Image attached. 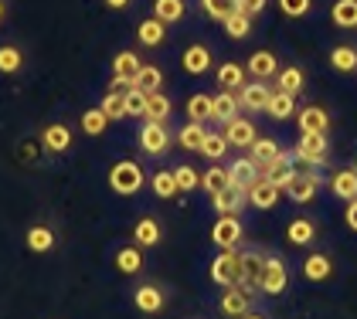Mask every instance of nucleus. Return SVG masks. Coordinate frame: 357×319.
Listing matches in <instances>:
<instances>
[{"mask_svg":"<svg viewBox=\"0 0 357 319\" xmlns=\"http://www.w3.org/2000/svg\"><path fill=\"white\" fill-rule=\"evenodd\" d=\"M106 184H109L112 194L119 197H137L139 190L146 187V170L139 166V160L126 157V160H116L106 173Z\"/></svg>","mask_w":357,"mask_h":319,"instance_id":"obj_1","label":"nucleus"},{"mask_svg":"<svg viewBox=\"0 0 357 319\" xmlns=\"http://www.w3.org/2000/svg\"><path fill=\"white\" fill-rule=\"evenodd\" d=\"M38 143H41V150L45 153H52V157H65L72 146H75V130L68 126V123H45L41 126V133H38Z\"/></svg>","mask_w":357,"mask_h":319,"instance_id":"obj_2","label":"nucleus"},{"mask_svg":"<svg viewBox=\"0 0 357 319\" xmlns=\"http://www.w3.org/2000/svg\"><path fill=\"white\" fill-rule=\"evenodd\" d=\"M137 143L146 157H167V153H170V143H174V133L167 130V123H146V119H143V126H139V133H137Z\"/></svg>","mask_w":357,"mask_h":319,"instance_id":"obj_3","label":"nucleus"},{"mask_svg":"<svg viewBox=\"0 0 357 319\" xmlns=\"http://www.w3.org/2000/svg\"><path fill=\"white\" fill-rule=\"evenodd\" d=\"M218 309H221V316L242 319L245 313L255 309V289H248V286H242V282L228 286V289L221 293V299H218Z\"/></svg>","mask_w":357,"mask_h":319,"instance_id":"obj_4","label":"nucleus"},{"mask_svg":"<svg viewBox=\"0 0 357 319\" xmlns=\"http://www.w3.org/2000/svg\"><path fill=\"white\" fill-rule=\"evenodd\" d=\"M130 302L137 306L143 316H160L167 309V289L160 282H139L137 289L130 293Z\"/></svg>","mask_w":357,"mask_h":319,"instance_id":"obj_5","label":"nucleus"},{"mask_svg":"<svg viewBox=\"0 0 357 319\" xmlns=\"http://www.w3.org/2000/svg\"><path fill=\"white\" fill-rule=\"evenodd\" d=\"M330 153V139L327 133H300L296 146H293V157L303 160L306 166H324Z\"/></svg>","mask_w":357,"mask_h":319,"instance_id":"obj_6","label":"nucleus"},{"mask_svg":"<svg viewBox=\"0 0 357 319\" xmlns=\"http://www.w3.org/2000/svg\"><path fill=\"white\" fill-rule=\"evenodd\" d=\"M245 238V228L235 214H221L218 221L211 224V241L218 244L221 251H238V244Z\"/></svg>","mask_w":357,"mask_h":319,"instance_id":"obj_7","label":"nucleus"},{"mask_svg":"<svg viewBox=\"0 0 357 319\" xmlns=\"http://www.w3.org/2000/svg\"><path fill=\"white\" fill-rule=\"evenodd\" d=\"M28 72V48L21 41H0V79H17Z\"/></svg>","mask_w":357,"mask_h":319,"instance_id":"obj_8","label":"nucleus"},{"mask_svg":"<svg viewBox=\"0 0 357 319\" xmlns=\"http://www.w3.org/2000/svg\"><path fill=\"white\" fill-rule=\"evenodd\" d=\"M289 286V268L279 255H266V265H262V279H259V293L266 295H282Z\"/></svg>","mask_w":357,"mask_h":319,"instance_id":"obj_9","label":"nucleus"},{"mask_svg":"<svg viewBox=\"0 0 357 319\" xmlns=\"http://www.w3.org/2000/svg\"><path fill=\"white\" fill-rule=\"evenodd\" d=\"M181 68H184V75L201 79V75H208V72L215 68V52H211L208 45L194 41V45H188L184 54H181Z\"/></svg>","mask_w":357,"mask_h":319,"instance_id":"obj_10","label":"nucleus"},{"mask_svg":"<svg viewBox=\"0 0 357 319\" xmlns=\"http://www.w3.org/2000/svg\"><path fill=\"white\" fill-rule=\"evenodd\" d=\"M238 279H242V258H238V251H218L211 258V282L221 286V289H228Z\"/></svg>","mask_w":357,"mask_h":319,"instance_id":"obj_11","label":"nucleus"},{"mask_svg":"<svg viewBox=\"0 0 357 319\" xmlns=\"http://www.w3.org/2000/svg\"><path fill=\"white\" fill-rule=\"evenodd\" d=\"M24 248H28L31 255H52L58 248L55 228H52L48 221H34V224H28V231H24Z\"/></svg>","mask_w":357,"mask_h":319,"instance_id":"obj_12","label":"nucleus"},{"mask_svg":"<svg viewBox=\"0 0 357 319\" xmlns=\"http://www.w3.org/2000/svg\"><path fill=\"white\" fill-rule=\"evenodd\" d=\"M112 265H116V272L119 275H130V279H137V275H143L146 272V255H143V248L139 244H119L116 251H112Z\"/></svg>","mask_w":357,"mask_h":319,"instance_id":"obj_13","label":"nucleus"},{"mask_svg":"<svg viewBox=\"0 0 357 319\" xmlns=\"http://www.w3.org/2000/svg\"><path fill=\"white\" fill-rule=\"evenodd\" d=\"M221 133L228 139V146H235V150H252V143L259 139V126L245 119V116H235L231 123H225L221 126Z\"/></svg>","mask_w":357,"mask_h":319,"instance_id":"obj_14","label":"nucleus"},{"mask_svg":"<svg viewBox=\"0 0 357 319\" xmlns=\"http://www.w3.org/2000/svg\"><path fill=\"white\" fill-rule=\"evenodd\" d=\"M273 85L269 81H259L252 79L242 85V92H238V106L245 109V112H266V106H269V99H273Z\"/></svg>","mask_w":357,"mask_h":319,"instance_id":"obj_15","label":"nucleus"},{"mask_svg":"<svg viewBox=\"0 0 357 319\" xmlns=\"http://www.w3.org/2000/svg\"><path fill=\"white\" fill-rule=\"evenodd\" d=\"M317 190H320V173H313V170L300 173V170H296V177L286 184L282 194H286L293 204H310V201L317 197Z\"/></svg>","mask_w":357,"mask_h":319,"instance_id":"obj_16","label":"nucleus"},{"mask_svg":"<svg viewBox=\"0 0 357 319\" xmlns=\"http://www.w3.org/2000/svg\"><path fill=\"white\" fill-rule=\"evenodd\" d=\"M262 177V166L255 163L252 157H238L228 163V184L231 187H242V190H248V187L255 184Z\"/></svg>","mask_w":357,"mask_h":319,"instance_id":"obj_17","label":"nucleus"},{"mask_svg":"<svg viewBox=\"0 0 357 319\" xmlns=\"http://www.w3.org/2000/svg\"><path fill=\"white\" fill-rule=\"evenodd\" d=\"M245 72L252 75V79L269 81V79H275V75H279V58H275V52H266V48H259V52L248 54Z\"/></svg>","mask_w":357,"mask_h":319,"instance_id":"obj_18","label":"nucleus"},{"mask_svg":"<svg viewBox=\"0 0 357 319\" xmlns=\"http://www.w3.org/2000/svg\"><path fill=\"white\" fill-rule=\"evenodd\" d=\"M130 238H133V244H139V248H157V244L164 241V224H160L157 217L143 214V217H137Z\"/></svg>","mask_w":357,"mask_h":319,"instance_id":"obj_19","label":"nucleus"},{"mask_svg":"<svg viewBox=\"0 0 357 319\" xmlns=\"http://www.w3.org/2000/svg\"><path fill=\"white\" fill-rule=\"evenodd\" d=\"M279 197H282V187H275L266 177H259L255 184L248 187V204L259 208V211H273L275 204H279Z\"/></svg>","mask_w":357,"mask_h":319,"instance_id":"obj_20","label":"nucleus"},{"mask_svg":"<svg viewBox=\"0 0 357 319\" xmlns=\"http://www.w3.org/2000/svg\"><path fill=\"white\" fill-rule=\"evenodd\" d=\"M248 204V190H242V187H225V190H218L215 197H211V208H215V214H242V208Z\"/></svg>","mask_w":357,"mask_h":319,"instance_id":"obj_21","label":"nucleus"},{"mask_svg":"<svg viewBox=\"0 0 357 319\" xmlns=\"http://www.w3.org/2000/svg\"><path fill=\"white\" fill-rule=\"evenodd\" d=\"M238 258H242V279H238V282L259 293V279H262V265H266V255H262L259 248H245V251H238Z\"/></svg>","mask_w":357,"mask_h":319,"instance_id":"obj_22","label":"nucleus"},{"mask_svg":"<svg viewBox=\"0 0 357 319\" xmlns=\"http://www.w3.org/2000/svg\"><path fill=\"white\" fill-rule=\"evenodd\" d=\"M300 268H303V279L306 282H327L330 275H333V258H330L327 251H310Z\"/></svg>","mask_w":357,"mask_h":319,"instance_id":"obj_23","label":"nucleus"},{"mask_svg":"<svg viewBox=\"0 0 357 319\" xmlns=\"http://www.w3.org/2000/svg\"><path fill=\"white\" fill-rule=\"evenodd\" d=\"M293 160H296V157H293V150H282V157L273 160L269 166H262V177H266V180H273L275 187H282V190H286V184L296 177V166H293Z\"/></svg>","mask_w":357,"mask_h":319,"instance_id":"obj_24","label":"nucleus"},{"mask_svg":"<svg viewBox=\"0 0 357 319\" xmlns=\"http://www.w3.org/2000/svg\"><path fill=\"white\" fill-rule=\"evenodd\" d=\"M330 194L337 201H357V170L354 166H344V170H333L330 173Z\"/></svg>","mask_w":357,"mask_h":319,"instance_id":"obj_25","label":"nucleus"},{"mask_svg":"<svg viewBox=\"0 0 357 319\" xmlns=\"http://www.w3.org/2000/svg\"><path fill=\"white\" fill-rule=\"evenodd\" d=\"M296 126H300V133H327L330 112L324 106H303L296 112Z\"/></svg>","mask_w":357,"mask_h":319,"instance_id":"obj_26","label":"nucleus"},{"mask_svg":"<svg viewBox=\"0 0 357 319\" xmlns=\"http://www.w3.org/2000/svg\"><path fill=\"white\" fill-rule=\"evenodd\" d=\"M137 41L139 48H164L167 45V24L157 17H143L137 24Z\"/></svg>","mask_w":357,"mask_h":319,"instance_id":"obj_27","label":"nucleus"},{"mask_svg":"<svg viewBox=\"0 0 357 319\" xmlns=\"http://www.w3.org/2000/svg\"><path fill=\"white\" fill-rule=\"evenodd\" d=\"M245 65H238V61H221L218 68H215V81H218L225 92H242V85H245Z\"/></svg>","mask_w":357,"mask_h":319,"instance_id":"obj_28","label":"nucleus"},{"mask_svg":"<svg viewBox=\"0 0 357 319\" xmlns=\"http://www.w3.org/2000/svg\"><path fill=\"white\" fill-rule=\"evenodd\" d=\"M286 241L296 244V248H310L317 241V221L313 217H293L286 224Z\"/></svg>","mask_w":357,"mask_h":319,"instance_id":"obj_29","label":"nucleus"},{"mask_svg":"<svg viewBox=\"0 0 357 319\" xmlns=\"http://www.w3.org/2000/svg\"><path fill=\"white\" fill-rule=\"evenodd\" d=\"M146 187H150V194L157 197V201H174L181 190H177V180H174V170H153L150 177H146Z\"/></svg>","mask_w":357,"mask_h":319,"instance_id":"obj_30","label":"nucleus"},{"mask_svg":"<svg viewBox=\"0 0 357 319\" xmlns=\"http://www.w3.org/2000/svg\"><path fill=\"white\" fill-rule=\"evenodd\" d=\"M204 136H208V126L204 123H184L177 133H174V143L181 146V150H188V153H201V143H204Z\"/></svg>","mask_w":357,"mask_h":319,"instance_id":"obj_31","label":"nucleus"},{"mask_svg":"<svg viewBox=\"0 0 357 319\" xmlns=\"http://www.w3.org/2000/svg\"><path fill=\"white\" fill-rule=\"evenodd\" d=\"M184 112H188L191 123H204V126H208V123L215 119V99H211L208 92H194L191 99L184 102Z\"/></svg>","mask_w":357,"mask_h":319,"instance_id":"obj_32","label":"nucleus"},{"mask_svg":"<svg viewBox=\"0 0 357 319\" xmlns=\"http://www.w3.org/2000/svg\"><path fill=\"white\" fill-rule=\"evenodd\" d=\"M143 68V58L137 48H123V52L112 58V79H137V72Z\"/></svg>","mask_w":357,"mask_h":319,"instance_id":"obj_33","label":"nucleus"},{"mask_svg":"<svg viewBox=\"0 0 357 319\" xmlns=\"http://www.w3.org/2000/svg\"><path fill=\"white\" fill-rule=\"evenodd\" d=\"M150 7H153V17L164 21L167 27L181 24V21L188 17V0H153Z\"/></svg>","mask_w":357,"mask_h":319,"instance_id":"obj_34","label":"nucleus"},{"mask_svg":"<svg viewBox=\"0 0 357 319\" xmlns=\"http://www.w3.org/2000/svg\"><path fill=\"white\" fill-rule=\"evenodd\" d=\"M106 130H109V116H106V112H102L99 106H89L82 116H79V133H85L89 139L102 136Z\"/></svg>","mask_w":357,"mask_h":319,"instance_id":"obj_35","label":"nucleus"},{"mask_svg":"<svg viewBox=\"0 0 357 319\" xmlns=\"http://www.w3.org/2000/svg\"><path fill=\"white\" fill-rule=\"evenodd\" d=\"M303 88H306V75H303L300 65H286V68H279V75H275V92L300 95Z\"/></svg>","mask_w":357,"mask_h":319,"instance_id":"obj_36","label":"nucleus"},{"mask_svg":"<svg viewBox=\"0 0 357 319\" xmlns=\"http://www.w3.org/2000/svg\"><path fill=\"white\" fill-rule=\"evenodd\" d=\"M330 68H333V72H344V75H354L357 72V45H333V48H330Z\"/></svg>","mask_w":357,"mask_h":319,"instance_id":"obj_37","label":"nucleus"},{"mask_svg":"<svg viewBox=\"0 0 357 319\" xmlns=\"http://www.w3.org/2000/svg\"><path fill=\"white\" fill-rule=\"evenodd\" d=\"M330 21L340 31H357V0H333Z\"/></svg>","mask_w":357,"mask_h":319,"instance_id":"obj_38","label":"nucleus"},{"mask_svg":"<svg viewBox=\"0 0 357 319\" xmlns=\"http://www.w3.org/2000/svg\"><path fill=\"white\" fill-rule=\"evenodd\" d=\"M211 99H215V119H211V123H221V126H225V123H231V119H235V116H238V92H225V88H221L218 95H211Z\"/></svg>","mask_w":357,"mask_h":319,"instance_id":"obj_39","label":"nucleus"},{"mask_svg":"<svg viewBox=\"0 0 357 319\" xmlns=\"http://www.w3.org/2000/svg\"><path fill=\"white\" fill-rule=\"evenodd\" d=\"M266 116L275 119V123H286L296 116V95H286V92H273L269 106H266Z\"/></svg>","mask_w":357,"mask_h":319,"instance_id":"obj_40","label":"nucleus"},{"mask_svg":"<svg viewBox=\"0 0 357 319\" xmlns=\"http://www.w3.org/2000/svg\"><path fill=\"white\" fill-rule=\"evenodd\" d=\"M137 88H143L146 95H153V92H164V68L160 65H143L137 72V79H133Z\"/></svg>","mask_w":357,"mask_h":319,"instance_id":"obj_41","label":"nucleus"},{"mask_svg":"<svg viewBox=\"0 0 357 319\" xmlns=\"http://www.w3.org/2000/svg\"><path fill=\"white\" fill-rule=\"evenodd\" d=\"M248 157L255 160L259 166H269L273 160L282 157V146L275 143V139H269V136H259L255 143H252V150H248Z\"/></svg>","mask_w":357,"mask_h":319,"instance_id":"obj_42","label":"nucleus"},{"mask_svg":"<svg viewBox=\"0 0 357 319\" xmlns=\"http://www.w3.org/2000/svg\"><path fill=\"white\" fill-rule=\"evenodd\" d=\"M170 112H174V102H170V95L164 92H153L150 99H146V123H167L170 119Z\"/></svg>","mask_w":357,"mask_h":319,"instance_id":"obj_43","label":"nucleus"},{"mask_svg":"<svg viewBox=\"0 0 357 319\" xmlns=\"http://www.w3.org/2000/svg\"><path fill=\"white\" fill-rule=\"evenodd\" d=\"M228 187V166H221V163H211L204 173H201V190L208 194V197H215L218 190Z\"/></svg>","mask_w":357,"mask_h":319,"instance_id":"obj_44","label":"nucleus"},{"mask_svg":"<svg viewBox=\"0 0 357 319\" xmlns=\"http://www.w3.org/2000/svg\"><path fill=\"white\" fill-rule=\"evenodd\" d=\"M201 10L211 17V21H228L231 14H238V0H201Z\"/></svg>","mask_w":357,"mask_h":319,"instance_id":"obj_45","label":"nucleus"},{"mask_svg":"<svg viewBox=\"0 0 357 319\" xmlns=\"http://www.w3.org/2000/svg\"><path fill=\"white\" fill-rule=\"evenodd\" d=\"M225 153H228V139H225V133H211V130H208L204 143H201V157L211 160V163H218V160H225Z\"/></svg>","mask_w":357,"mask_h":319,"instance_id":"obj_46","label":"nucleus"},{"mask_svg":"<svg viewBox=\"0 0 357 319\" xmlns=\"http://www.w3.org/2000/svg\"><path fill=\"white\" fill-rule=\"evenodd\" d=\"M174 180H177V190H181V194L201 190V173L194 170L191 163H181V166H174Z\"/></svg>","mask_w":357,"mask_h":319,"instance_id":"obj_47","label":"nucleus"},{"mask_svg":"<svg viewBox=\"0 0 357 319\" xmlns=\"http://www.w3.org/2000/svg\"><path fill=\"white\" fill-rule=\"evenodd\" d=\"M99 109L109 116V123L112 119H126V92H106Z\"/></svg>","mask_w":357,"mask_h":319,"instance_id":"obj_48","label":"nucleus"},{"mask_svg":"<svg viewBox=\"0 0 357 319\" xmlns=\"http://www.w3.org/2000/svg\"><path fill=\"white\" fill-rule=\"evenodd\" d=\"M225 34H228L231 41H245L248 34H252V17H245V14H231V17L225 21Z\"/></svg>","mask_w":357,"mask_h":319,"instance_id":"obj_49","label":"nucleus"},{"mask_svg":"<svg viewBox=\"0 0 357 319\" xmlns=\"http://www.w3.org/2000/svg\"><path fill=\"white\" fill-rule=\"evenodd\" d=\"M146 99H150V95L133 85V88L126 92V116H130V119H143V116H146Z\"/></svg>","mask_w":357,"mask_h":319,"instance_id":"obj_50","label":"nucleus"},{"mask_svg":"<svg viewBox=\"0 0 357 319\" xmlns=\"http://www.w3.org/2000/svg\"><path fill=\"white\" fill-rule=\"evenodd\" d=\"M279 10L286 17H306L313 10V0H279Z\"/></svg>","mask_w":357,"mask_h":319,"instance_id":"obj_51","label":"nucleus"},{"mask_svg":"<svg viewBox=\"0 0 357 319\" xmlns=\"http://www.w3.org/2000/svg\"><path fill=\"white\" fill-rule=\"evenodd\" d=\"M266 3H269V0H238V14H245V17L255 21V17L266 10Z\"/></svg>","mask_w":357,"mask_h":319,"instance_id":"obj_52","label":"nucleus"},{"mask_svg":"<svg viewBox=\"0 0 357 319\" xmlns=\"http://www.w3.org/2000/svg\"><path fill=\"white\" fill-rule=\"evenodd\" d=\"M344 221H347V228L357 231V201H347V211H344Z\"/></svg>","mask_w":357,"mask_h":319,"instance_id":"obj_53","label":"nucleus"},{"mask_svg":"<svg viewBox=\"0 0 357 319\" xmlns=\"http://www.w3.org/2000/svg\"><path fill=\"white\" fill-rule=\"evenodd\" d=\"M102 7L106 10H126V7H133V0H102Z\"/></svg>","mask_w":357,"mask_h":319,"instance_id":"obj_54","label":"nucleus"},{"mask_svg":"<svg viewBox=\"0 0 357 319\" xmlns=\"http://www.w3.org/2000/svg\"><path fill=\"white\" fill-rule=\"evenodd\" d=\"M7 17H10V0H0V27L7 24Z\"/></svg>","mask_w":357,"mask_h":319,"instance_id":"obj_55","label":"nucleus"},{"mask_svg":"<svg viewBox=\"0 0 357 319\" xmlns=\"http://www.w3.org/2000/svg\"><path fill=\"white\" fill-rule=\"evenodd\" d=\"M242 319H269V316H266V313H255V309H252V313H245Z\"/></svg>","mask_w":357,"mask_h":319,"instance_id":"obj_56","label":"nucleus"}]
</instances>
